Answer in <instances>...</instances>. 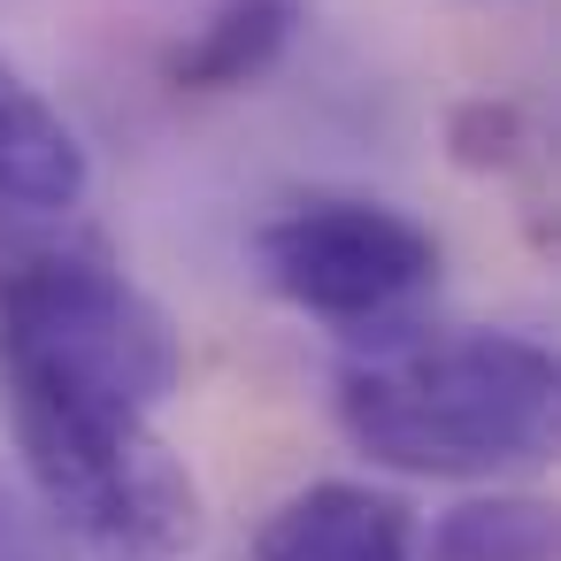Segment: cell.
Returning <instances> with one entry per match:
<instances>
[{"label":"cell","instance_id":"obj_1","mask_svg":"<svg viewBox=\"0 0 561 561\" xmlns=\"http://www.w3.org/2000/svg\"><path fill=\"white\" fill-rule=\"evenodd\" d=\"M561 369L530 331H415L362 339L339 369V431L354 454L431 484H492L553 454Z\"/></svg>","mask_w":561,"mask_h":561},{"label":"cell","instance_id":"obj_2","mask_svg":"<svg viewBox=\"0 0 561 561\" xmlns=\"http://www.w3.org/2000/svg\"><path fill=\"white\" fill-rule=\"evenodd\" d=\"M0 415L70 561H185L201 546V484L147 408L62 377L0 369Z\"/></svg>","mask_w":561,"mask_h":561},{"label":"cell","instance_id":"obj_3","mask_svg":"<svg viewBox=\"0 0 561 561\" xmlns=\"http://www.w3.org/2000/svg\"><path fill=\"white\" fill-rule=\"evenodd\" d=\"M0 369L62 377L154 415L185 377V339L101 247L39 239L0 285Z\"/></svg>","mask_w":561,"mask_h":561},{"label":"cell","instance_id":"obj_4","mask_svg":"<svg viewBox=\"0 0 561 561\" xmlns=\"http://www.w3.org/2000/svg\"><path fill=\"white\" fill-rule=\"evenodd\" d=\"M254 262L277 300L354 339L408 323V308L438 285V239L408 208L362 193H308L277 208L254 231Z\"/></svg>","mask_w":561,"mask_h":561},{"label":"cell","instance_id":"obj_5","mask_svg":"<svg viewBox=\"0 0 561 561\" xmlns=\"http://www.w3.org/2000/svg\"><path fill=\"white\" fill-rule=\"evenodd\" d=\"M254 561H415V515L362 477H316L270 507Z\"/></svg>","mask_w":561,"mask_h":561},{"label":"cell","instance_id":"obj_6","mask_svg":"<svg viewBox=\"0 0 561 561\" xmlns=\"http://www.w3.org/2000/svg\"><path fill=\"white\" fill-rule=\"evenodd\" d=\"M85 185H93V154L78 124L0 55V208L55 224L85 201Z\"/></svg>","mask_w":561,"mask_h":561},{"label":"cell","instance_id":"obj_7","mask_svg":"<svg viewBox=\"0 0 561 561\" xmlns=\"http://www.w3.org/2000/svg\"><path fill=\"white\" fill-rule=\"evenodd\" d=\"M300 32V0H216L193 24V39L170 47L178 93H247L262 85Z\"/></svg>","mask_w":561,"mask_h":561},{"label":"cell","instance_id":"obj_8","mask_svg":"<svg viewBox=\"0 0 561 561\" xmlns=\"http://www.w3.org/2000/svg\"><path fill=\"white\" fill-rule=\"evenodd\" d=\"M431 561H553V500L538 492H477L438 515Z\"/></svg>","mask_w":561,"mask_h":561},{"label":"cell","instance_id":"obj_9","mask_svg":"<svg viewBox=\"0 0 561 561\" xmlns=\"http://www.w3.org/2000/svg\"><path fill=\"white\" fill-rule=\"evenodd\" d=\"M523 147H530V124H523L515 101H461V108L446 116V154H454L461 170H477V178L515 170Z\"/></svg>","mask_w":561,"mask_h":561},{"label":"cell","instance_id":"obj_10","mask_svg":"<svg viewBox=\"0 0 561 561\" xmlns=\"http://www.w3.org/2000/svg\"><path fill=\"white\" fill-rule=\"evenodd\" d=\"M24 224H32V216H9V208H0V285H9V270H16V262H24V254L39 247V239H32Z\"/></svg>","mask_w":561,"mask_h":561}]
</instances>
